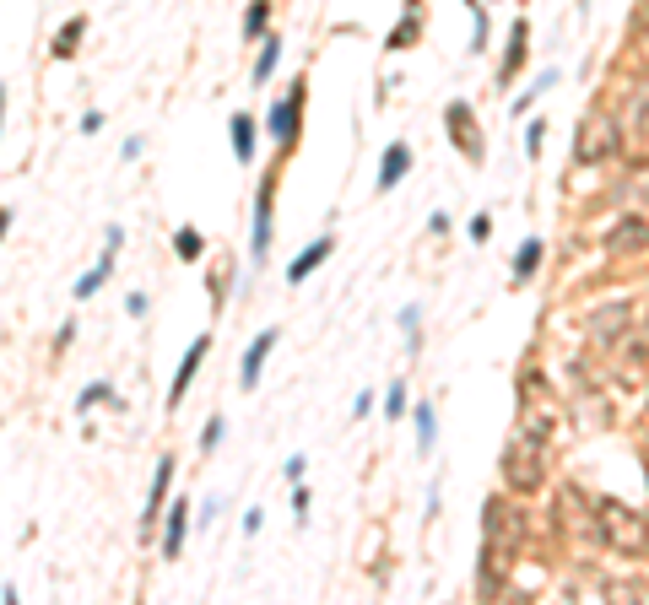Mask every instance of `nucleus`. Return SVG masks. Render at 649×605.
I'll return each instance as SVG.
<instances>
[{
	"instance_id": "nucleus-7",
	"label": "nucleus",
	"mask_w": 649,
	"mask_h": 605,
	"mask_svg": "<svg viewBox=\"0 0 649 605\" xmlns=\"http://www.w3.org/2000/svg\"><path fill=\"white\" fill-rule=\"evenodd\" d=\"M525 60H531V22L514 17L509 38H503V60H498V76H493V82H498V87H509L514 76L525 71Z\"/></svg>"
},
{
	"instance_id": "nucleus-32",
	"label": "nucleus",
	"mask_w": 649,
	"mask_h": 605,
	"mask_svg": "<svg viewBox=\"0 0 649 605\" xmlns=\"http://www.w3.org/2000/svg\"><path fill=\"white\" fill-rule=\"evenodd\" d=\"M487 233H493V217H487V211L471 217V244H487Z\"/></svg>"
},
{
	"instance_id": "nucleus-18",
	"label": "nucleus",
	"mask_w": 649,
	"mask_h": 605,
	"mask_svg": "<svg viewBox=\"0 0 649 605\" xmlns=\"http://www.w3.org/2000/svg\"><path fill=\"white\" fill-rule=\"evenodd\" d=\"M276 65H282V33H266V44H260V60H255V76H249V87H266L276 76Z\"/></svg>"
},
{
	"instance_id": "nucleus-34",
	"label": "nucleus",
	"mask_w": 649,
	"mask_h": 605,
	"mask_svg": "<svg viewBox=\"0 0 649 605\" xmlns=\"http://www.w3.org/2000/svg\"><path fill=\"white\" fill-rule=\"evenodd\" d=\"M260 524H266V508H249V514H244V535H260Z\"/></svg>"
},
{
	"instance_id": "nucleus-28",
	"label": "nucleus",
	"mask_w": 649,
	"mask_h": 605,
	"mask_svg": "<svg viewBox=\"0 0 649 605\" xmlns=\"http://www.w3.org/2000/svg\"><path fill=\"white\" fill-rule=\"evenodd\" d=\"M541 146H547V119H531V125H525V152L541 157Z\"/></svg>"
},
{
	"instance_id": "nucleus-14",
	"label": "nucleus",
	"mask_w": 649,
	"mask_h": 605,
	"mask_svg": "<svg viewBox=\"0 0 649 605\" xmlns=\"http://www.w3.org/2000/svg\"><path fill=\"white\" fill-rule=\"evenodd\" d=\"M330 254H336V238H330V233H325V238H314V244L303 249L293 265H287V281H293V287H298V281H309V276H314V271H320V265L330 260Z\"/></svg>"
},
{
	"instance_id": "nucleus-9",
	"label": "nucleus",
	"mask_w": 649,
	"mask_h": 605,
	"mask_svg": "<svg viewBox=\"0 0 649 605\" xmlns=\"http://www.w3.org/2000/svg\"><path fill=\"white\" fill-rule=\"evenodd\" d=\"M206 357H211V335H195V346L179 357V373H174V384H168V406H179V400L190 395V384H195V373H201Z\"/></svg>"
},
{
	"instance_id": "nucleus-29",
	"label": "nucleus",
	"mask_w": 649,
	"mask_h": 605,
	"mask_svg": "<svg viewBox=\"0 0 649 605\" xmlns=\"http://www.w3.org/2000/svg\"><path fill=\"white\" fill-rule=\"evenodd\" d=\"M384 416H390V422H401V416H406V384H390V395H384Z\"/></svg>"
},
{
	"instance_id": "nucleus-5",
	"label": "nucleus",
	"mask_w": 649,
	"mask_h": 605,
	"mask_svg": "<svg viewBox=\"0 0 649 605\" xmlns=\"http://www.w3.org/2000/svg\"><path fill=\"white\" fill-rule=\"evenodd\" d=\"M303 103H309V87H303V82H293V87H287V98H276V103H271L266 130H271V141L282 146V152L298 141V130H303Z\"/></svg>"
},
{
	"instance_id": "nucleus-38",
	"label": "nucleus",
	"mask_w": 649,
	"mask_h": 605,
	"mask_svg": "<svg viewBox=\"0 0 649 605\" xmlns=\"http://www.w3.org/2000/svg\"><path fill=\"white\" fill-rule=\"evenodd\" d=\"M6 233H11V211L0 206V244H6Z\"/></svg>"
},
{
	"instance_id": "nucleus-4",
	"label": "nucleus",
	"mask_w": 649,
	"mask_h": 605,
	"mask_svg": "<svg viewBox=\"0 0 649 605\" xmlns=\"http://www.w3.org/2000/svg\"><path fill=\"white\" fill-rule=\"evenodd\" d=\"M276 184H282V163H276L266 179H260V195H255V238H249V260H266L271 254V227H276Z\"/></svg>"
},
{
	"instance_id": "nucleus-2",
	"label": "nucleus",
	"mask_w": 649,
	"mask_h": 605,
	"mask_svg": "<svg viewBox=\"0 0 649 605\" xmlns=\"http://www.w3.org/2000/svg\"><path fill=\"white\" fill-rule=\"evenodd\" d=\"M503 481H509V492H541L547 487V443H531L525 433H514L503 443Z\"/></svg>"
},
{
	"instance_id": "nucleus-12",
	"label": "nucleus",
	"mask_w": 649,
	"mask_h": 605,
	"mask_svg": "<svg viewBox=\"0 0 649 605\" xmlns=\"http://www.w3.org/2000/svg\"><path fill=\"white\" fill-rule=\"evenodd\" d=\"M406 173H412V141H390V146H384V157H379V195L395 190Z\"/></svg>"
},
{
	"instance_id": "nucleus-35",
	"label": "nucleus",
	"mask_w": 649,
	"mask_h": 605,
	"mask_svg": "<svg viewBox=\"0 0 649 605\" xmlns=\"http://www.w3.org/2000/svg\"><path fill=\"white\" fill-rule=\"evenodd\" d=\"M303 508H309V487H303V481H298V492H293V514H298V524L309 519V514H303Z\"/></svg>"
},
{
	"instance_id": "nucleus-27",
	"label": "nucleus",
	"mask_w": 649,
	"mask_h": 605,
	"mask_svg": "<svg viewBox=\"0 0 649 605\" xmlns=\"http://www.w3.org/2000/svg\"><path fill=\"white\" fill-rule=\"evenodd\" d=\"M547 87H558V71H541V82H536L531 92H520V98H514V114H525V109H531V103L541 98V92H547Z\"/></svg>"
},
{
	"instance_id": "nucleus-16",
	"label": "nucleus",
	"mask_w": 649,
	"mask_h": 605,
	"mask_svg": "<svg viewBox=\"0 0 649 605\" xmlns=\"http://www.w3.org/2000/svg\"><path fill=\"white\" fill-rule=\"evenodd\" d=\"M82 33H87V17L76 11L71 22H60V33H55V44H49V55H55V60H71L76 49H82Z\"/></svg>"
},
{
	"instance_id": "nucleus-36",
	"label": "nucleus",
	"mask_w": 649,
	"mask_h": 605,
	"mask_svg": "<svg viewBox=\"0 0 649 605\" xmlns=\"http://www.w3.org/2000/svg\"><path fill=\"white\" fill-rule=\"evenodd\" d=\"M368 411H374V395H368V389H363V395H357V400H352V416H357V422H363V416H368Z\"/></svg>"
},
{
	"instance_id": "nucleus-22",
	"label": "nucleus",
	"mask_w": 649,
	"mask_h": 605,
	"mask_svg": "<svg viewBox=\"0 0 649 605\" xmlns=\"http://www.w3.org/2000/svg\"><path fill=\"white\" fill-rule=\"evenodd\" d=\"M109 276H114V249H103V260L92 265V271H87L82 281H76V292H71V298H92V292H98Z\"/></svg>"
},
{
	"instance_id": "nucleus-33",
	"label": "nucleus",
	"mask_w": 649,
	"mask_h": 605,
	"mask_svg": "<svg viewBox=\"0 0 649 605\" xmlns=\"http://www.w3.org/2000/svg\"><path fill=\"white\" fill-rule=\"evenodd\" d=\"M303 470H309V460H303V454H293V460L282 465V476H287V481H293V487H298V481H303Z\"/></svg>"
},
{
	"instance_id": "nucleus-10",
	"label": "nucleus",
	"mask_w": 649,
	"mask_h": 605,
	"mask_svg": "<svg viewBox=\"0 0 649 605\" xmlns=\"http://www.w3.org/2000/svg\"><path fill=\"white\" fill-rule=\"evenodd\" d=\"M276 341H282V330H260L255 341H249L244 362H238V389H255V384H260V368H266V357H271Z\"/></svg>"
},
{
	"instance_id": "nucleus-11",
	"label": "nucleus",
	"mask_w": 649,
	"mask_h": 605,
	"mask_svg": "<svg viewBox=\"0 0 649 605\" xmlns=\"http://www.w3.org/2000/svg\"><path fill=\"white\" fill-rule=\"evenodd\" d=\"M633 249H649V227L628 211V217H617L612 233H606V254H633Z\"/></svg>"
},
{
	"instance_id": "nucleus-30",
	"label": "nucleus",
	"mask_w": 649,
	"mask_h": 605,
	"mask_svg": "<svg viewBox=\"0 0 649 605\" xmlns=\"http://www.w3.org/2000/svg\"><path fill=\"white\" fill-rule=\"evenodd\" d=\"M98 400H109V406H119V400L109 395V384H103V379H98V384H87V389H82V400H76V406H82V411H92V406H98Z\"/></svg>"
},
{
	"instance_id": "nucleus-8",
	"label": "nucleus",
	"mask_w": 649,
	"mask_h": 605,
	"mask_svg": "<svg viewBox=\"0 0 649 605\" xmlns=\"http://www.w3.org/2000/svg\"><path fill=\"white\" fill-rule=\"evenodd\" d=\"M168 487H174V454H163V460H157V476H152L147 508H141V541H152V524H163V508H168Z\"/></svg>"
},
{
	"instance_id": "nucleus-23",
	"label": "nucleus",
	"mask_w": 649,
	"mask_h": 605,
	"mask_svg": "<svg viewBox=\"0 0 649 605\" xmlns=\"http://www.w3.org/2000/svg\"><path fill=\"white\" fill-rule=\"evenodd\" d=\"M174 254H179L184 265H195V260H201V254H206V238L195 233L190 222H184V227H174Z\"/></svg>"
},
{
	"instance_id": "nucleus-6",
	"label": "nucleus",
	"mask_w": 649,
	"mask_h": 605,
	"mask_svg": "<svg viewBox=\"0 0 649 605\" xmlns=\"http://www.w3.org/2000/svg\"><path fill=\"white\" fill-rule=\"evenodd\" d=\"M444 130H449V141L460 146V157H466V163H482V157H487L482 125H476V114H471L466 98H455V103L444 109Z\"/></svg>"
},
{
	"instance_id": "nucleus-31",
	"label": "nucleus",
	"mask_w": 649,
	"mask_h": 605,
	"mask_svg": "<svg viewBox=\"0 0 649 605\" xmlns=\"http://www.w3.org/2000/svg\"><path fill=\"white\" fill-rule=\"evenodd\" d=\"M222 427H228L222 416H211V422H206V433H201V454H211V449L222 443Z\"/></svg>"
},
{
	"instance_id": "nucleus-3",
	"label": "nucleus",
	"mask_w": 649,
	"mask_h": 605,
	"mask_svg": "<svg viewBox=\"0 0 649 605\" xmlns=\"http://www.w3.org/2000/svg\"><path fill=\"white\" fill-rule=\"evenodd\" d=\"M617 152H622V125L612 114H590L585 125H579V136H574V163L595 168V163H606V157H617Z\"/></svg>"
},
{
	"instance_id": "nucleus-20",
	"label": "nucleus",
	"mask_w": 649,
	"mask_h": 605,
	"mask_svg": "<svg viewBox=\"0 0 649 605\" xmlns=\"http://www.w3.org/2000/svg\"><path fill=\"white\" fill-rule=\"evenodd\" d=\"M520 433L531 438V443H552V411H536L531 400H525V411H520Z\"/></svg>"
},
{
	"instance_id": "nucleus-1",
	"label": "nucleus",
	"mask_w": 649,
	"mask_h": 605,
	"mask_svg": "<svg viewBox=\"0 0 649 605\" xmlns=\"http://www.w3.org/2000/svg\"><path fill=\"white\" fill-rule=\"evenodd\" d=\"M595 503V530H601V546L622 551V557H639L649 541V524L639 508H628L622 497H590Z\"/></svg>"
},
{
	"instance_id": "nucleus-24",
	"label": "nucleus",
	"mask_w": 649,
	"mask_h": 605,
	"mask_svg": "<svg viewBox=\"0 0 649 605\" xmlns=\"http://www.w3.org/2000/svg\"><path fill=\"white\" fill-rule=\"evenodd\" d=\"M266 22H271V0H249V11H244V44L266 38Z\"/></svg>"
},
{
	"instance_id": "nucleus-15",
	"label": "nucleus",
	"mask_w": 649,
	"mask_h": 605,
	"mask_svg": "<svg viewBox=\"0 0 649 605\" xmlns=\"http://www.w3.org/2000/svg\"><path fill=\"white\" fill-rule=\"evenodd\" d=\"M184 530H190V503L163 508V557H168V562L184 551Z\"/></svg>"
},
{
	"instance_id": "nucleus-37",
	"label": "nucleus",
	"mask_w": 649,
	"mask_h": 605,
	"mask_svg": "<svg viewBox=\"0 0 649 605\" xmlns=\"http://www.w3.org/2000/svg\"><path fill=\"white\" fill-rule=\"evenodd\" d=\"M71 341H76V325H71V319H65V325H60V335H55V346L65 352V346H71Z\"/></svg>"
},
{
	"instance_id": "nucleus-13",
	"label": "nucleus",
	"mask_w": 649,
	"mask_h": 605,
	"mask_svg": "<svg viewBox=\"0 0 649 605\" xmlns=\"http://www.w3.org/2000/svg\"><path fill=\"white\" fill-rule=\"evenodd\" d=\"M422 44V0H406V11H401V22H395V33L384 38V49H417Z\"/></svg>"
},
{
	"instance_id": "nucleus-19",
	"label": "nucleus",
	"mask_w": 649,
	"mask_h": 605,
	"mask_svg": "<svg viewBox=\"0 0 649 605\" xmlns=\"http://www.w3.org/2000/svg\"><path fill=\"white\" fill-rule=\"evenodd\" d=\"M541 254H547V244H541V238H525L520 254H514V287H525V281L541 271Z\"/></svg>"
},
{
	"instance_id": "nucleus-17",
	"label": "nucleus",
	"mask_w": 649,
	"mask_h": 605,
	"mask_svg": "<svg viewBox=\"0 0 649 605\" xmlns=\"http://www.w3.org/2000/svg\"><path fill=\"white\" fill-rule=\"evenodd\" d=\"M628 314H633L628 303H612V308H601V314H590V335L595 341H612L617 330H628Z\"/></svg>"
},
{
	"instance_id": "nucleus-25",
	"label": "nucleus",
	"mask_w": 649,
	"mask_h": 605,
	"mask_svg": "<svg viewBox=\"0 0 649 605\" xmlns=\"http://www.w3.org/2000/svg\"><path fill=\"white\" fill-rule=\"evenodd\" d=\"M412 422H417V454H433V433H439V427H433V406H428V400H417Z\"/></svg>"
},
{
	"instance_id": "nucleus-21",
	"label": "nucleus",
	"mask_w": 649,
	"mask_h": 605,
	"mask_svg": "<svg viewBox=\"0 0 649 605\" xmlns=\"http://www.w3.org/2000/svg\"><path fill=\"white\" fill-rule=\"evenodd\" d=\"M233 152H238V163H255V119L249 114H233Z\"/></svg>"
},
{
	"instance_id": "nucleus-26",
	"label": "nucleus",
	"mask_w": 649,
	"mask_h": 605,
	"mask_svg": "<svg viewBox=\"0 0 649 605\" xmlns=\"http://www.w3.org/2000/svg\"><path fill=\"white\" fill-rule=\"evenodd\" d=\"M228 276H233V260H222L217 271H211V308L228 303Z\"/></svg>"
}]
</instances>
